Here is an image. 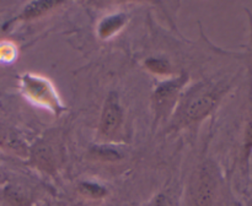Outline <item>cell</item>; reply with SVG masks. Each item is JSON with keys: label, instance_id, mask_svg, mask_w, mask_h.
<instances>
[{"label": "cell", "instance_id": "cell-6", "mask_svg": "<svg viewBox=\"0 0 252 206\" xmlns=\"http://www.w3.org/2000/svg\"><path fill=\"white\" fill-rule=\"evenodd\" d=\"M30 156L34 166L49 173L58 166V149L51 139H43L37 142L32 147Z\"/></svg>", "mask_w": 252, "mask_h": 206}, {"label": "cell", "instance_id": "cell-12", "mask_svg": "<svg viewBox=\"0 0 252 206\" xmlns=\"http://www.w3.org/2000/svg\"><path fill=\"white\" fill-rule=\"evenodd\" d=\"M6 199L14 206H25L29 204V196L16 188H10L6 190Z\"/></svg>", "mask_w": 252, "mask_h": 206}, {"label": "cell", "instance_id": "cell-11", "mask_svg": "<svg viewBox=\"0 0 252 206\" xmlns=\"http://www.w3.org/2000/svg\"><path fill=\"white\" fill-rule=\"evenodd\" d=\"M145 66L149 71L159 75H167L172 71L169 61L161 58H149L145 61Z\"/></svg>", "mask_w": 252, "mask_h": 206}, {"label": "cell", "instance_id": "cell-4", "mask_svg": "<svg viewBox=\"0 0 252 206\" xmlns=\"http://www.w3.org/2000/svg\"><path fill=\"white\" fill-rule=\"evenodd\" d=\"M125 123V113L116 92H111L103 103L98 122V136L105 141H113L120 136Z\"/></svg>", "mask_w": 252, "mask_h": 206}, {"label": "cell", "instance_id": "cell-10", "mask_svg": "<svg viewBox=\"0 0 252 206\" xmlns=\"http://www.w3.org/2000/svg\"><path fill=\"white\" fill-rule=\"evenodd\" d=\"M79 191L84 196H88V198L91 199H101L107 194V190L103 186L95 183H89V181H84V183L79 184Z\"/></svg>", "mask_w": 252, "mask_h": 206}, {"label": "cell", "instance_id": "cell-9", "mask_svg": "<svg viewBox=\"0 0 252 206\" xmlns=\"http://www.w3.org/2000/svg\"><path fill=\"white\" fill-rule=\"evenodd\" d=\"M59 2L57 1H51V0H42V1H32L27 5L24 9V11L20 14L19 20H32L36 19V17L41 16L44 12L49 11V10L53 9L54 6H57Z\"/></svg>", "mask_w": 252, "mask_h": 206}, {"label": "cell", "instance_id": "cell-5", "mask_svg": "<svg viewBox=\"0 0 252 206\" xmlns=\"http://www.w3.org/2000/svg\"><path fill=\"white\" fill-rule=\"evenodd\" d=\"M217 179L214 168L209 162H204L198 167L192 186L193 206H213L216 194Z\"/></svg>", "mask_w": 252, "mask_h": 206}, {"label": "cell", "instance_id": "cell-3", "mask_svg": "<svg viewBox=\"0 0 252 206\" xmlns=\"http://www.w3.org/2000/svg\"><path fill=\"white\" fill-rule=\"evenodd\" d=\"M21 88L27 100L36 105L47 108L56 114L64 109L54 86L46 77L34 74H26L21 77Z\"/></svg>", "mask_w": 252, "mask_h": 206}, {"label": "cell", "instance_id": "cell-7", "mask_svg": "<svg viewBox=\"0 0 252 206\" xmlns=\"http://www.w3.org/2000/svg\"><path fill=\"white\" fill-rule=\"evenodd\" d=\"M0 146L22 157L29 154L27 146L19 136V134L4 125H0Z\"/></svg>", "mask_w": 252, "mask_h": 206}, {"label": "cell", "instance_id": "cell-14", "mask_svg": "<svg viewBox=\"0 0 252 206\" xmlns=\"http://www.w3.org/2000/svg\"><path fill=\"white\" fill-rule=\"evenodd\" d=\"M145 206H174L172 199L167 193H160L157 196H154L152 201Z\"/></svg>", "mask_w": 252, "mask_h": 206}, {"label": "cell", "instance_id": "cell-8", "mask_svg": "<svg viewBox=\"0 0 252 206\" xmlns=\"http://www.w3.org/2000/svg\"><path fill=\"white\" fill-rule=\"evenodd\" d=\"M126 21L127 19L125 15H112V16L106 17L98 25V34L101 38H108L117 33L125 26Z\"/></svg>", "mask_w": 252, "mask_h": 206}, {"label": "cell", "instance_id": "cell-1", "mask_svg": "<svg viewBox=\"0 0 252 206\" xmlns=\"http://www.w3.org/2000/svg\"><path fill=\"white\" fill-rule=\"evenodd\" d=\"M229 85L225 82L199 83L185 93L172 114L170 130H179L197 124L208 117L219 101L221 100Z\"/></svg>", "mask_w": 252, "mask_h": 206}, {"label": "cell", "instance_id": "cell-13", "mask_svg": "<svg viewBox=\"0 0 252 206\" xmlns=\"http://www.w3.org/2000/svg\"><path fill=\"white\" fill-rule=\"evenodd\" d=\"M16 56V48L14 44L9 42L0 43V60L1 61H11Z\"/></svg>", "mask_w": 252, "mask_h": 206}, {"label": "cell", "instance_id": "cell-2", "mask_svg": "<svg viewBox=\"0 0 252 206\" xmlns=\"http://www.w3.org/2000/svg\"><path fill=\"white\" fill-rule=\"evenodd\" d=\"M189 82V76L186 74L169 78L164 82L159 83L155 87L152 96V107L154 112L155 122L160 123L166 120L174 114L185 86Z\"/></svg>", "mask_w": 252, "mask_h": 206}]
</instances>
